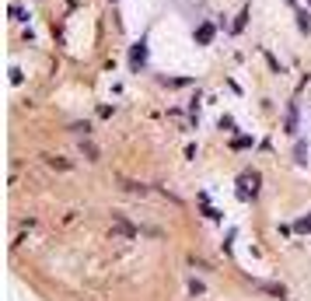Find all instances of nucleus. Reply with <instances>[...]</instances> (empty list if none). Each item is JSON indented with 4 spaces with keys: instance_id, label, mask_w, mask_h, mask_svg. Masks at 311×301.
<instances>
[{
    "instance_id": "nucleus-1",
    "label": "nucleus",
    "mask_w": 311,
    "mask_h": 301,
    "mask_svg": "<svg viewBox=\"0 0 311 301\" xmlns=\"http://www.w3.org/2000/svg\"><path fill=\"white\" fill-rule=\"evenodd\" d=\"M259 182H262L259 172H245V175L238 179V196H241V200H252L255 193H259Z\"/></svg>"
},
{
    "instance_id": "nucleus-2",
    "label": "nucleus",
    "mask_w": 311,
    "mask_h": 301,
    "mask_svg": "<svg viewBox=\"0 0 311 301\" xmlns=\"http://www.w3.org/2000/svg\"><path fill=\"white\" fill-rule=\"evenodd\" d=\"M143 67H147V39H136L133 46H130V70L140 74Z\"/></svg>"
},
{
    "instance_id": "nucleus-3",
    "label": "nucleus",
    "mask_w": 311,
    "mask_h": 301,
    "mask_svg": "<svg viewBox=\"0 0 311 301\" xmlns=\"http://www.w3.org/2000/svg\"><path fill=\"white\" fill-rule=\"evenodd\" d=\"M214 35H217V25H214V21H199V25L193 28V42H196V46H210Z\"/></svg>"
},
{
    "instance_id": "nucleus-4",
    "label": "nucleus",
    "mask_w": 311,
    "mask_h": 301,
    "mask_svg": "<svg viewBox=\"0 0 311 301\" xmlns=\"http://www.w3.org/2000/svg\"><path fill=\"white\" fill-rule=\"evenodd\" d=\"M294 18H297V32L308 35L311 32V7H294Z\"/></svg>"
},
{
    "instance_id": "nucleus-5",
    "label": "nucleus",
    "mask_w": 311,
    "mask_h": 301,
    "mask_svg": "<svg viewBox=\"0 0 311 301\" xmlns=\"http://www.w3.org/2000/svg\"><path fill=\"white\" fill-rule=\"evenodd\" d=\"M297 119H301V112H297V105H287V119H283V133H291V137H297Z\"/></svg>"
},
{
    "instance_id": "nucleus-6",
    "label": "nucleus",
    "mask_w": 311,
    "mask_h": 301,
    "mask_svg": "<svg viewBox=\"0 0 311 301\" xmlns=\"http://www.w3.org/2000/svg\"><path fill=\"white\" fill-rule=\"evenodd\" d=\"M248 18H252V11H248V7H241V11H238V18H234V25H231V35H241V32H245V25H248Z\"/></svg>"
},
{
    "instance_id": "nucleus-7",
    "label": "nucleus",
    "mask_w": 311,
    "mask_h": 301,
    "mask_svg": "<svg viewBox=\"0 0 311 301\" xmlns=\"http://www.w3.org/2000/svg\"><path fill=\"white\" fill-rule=\"evenodd\" d=\"M294 161H297V165H304V161H308V144H304V141L294 144Z\"/></svg>"
},
{
    "instance_id": "nucleus-8",
    "label": "nucleus",
    "mask_w": 311,
    "mask_h": 301,
    "mask_svg": "<svg viewBox=\"0 0 311 301\" xmlns=\"http://www.w3.org/2000/svg\"><path fill=\"white\" fill-rule=\"evenodd\" d=\"M11 18H14V21H28V11L18 7V4H11Z\"/></svg>"
},
{
    "instance_id": "nucleus-9",
    "label": "nucleus",
    "mask_w": 311,
    "mask_h": 301,
    "mask_svg": "<svg viewBox=\"0 0 311 301\" xmlns=\"http://www.w3.org/2000/svg\"><path fill=\"white\" fill-rule=\"evenodd\" d=\"M231 147H234V151H245V147H252V137H234Z\"/></svg>"
},
{
    "instance_id": "nucleus-10",
    "label": "nucleus",
    "mask_w": 311,
    "mask_h": 301,
    "mask_svg": "<svg viewBox=\"0 0 311 301\" xmlns=\"http://www.w3.org/2000/svg\"><path fill=\"white\" fill-rule=\"evenodd\" d=\"M297 231H301V235H311V214H308V217H301V221H297Z\"/></svg>"
},
{
    "instance_id": "nucleus-11",
    "label": "nucleus",
    "mask_w": 311,
    "mask_h": 301,
    "mask_svg": "<svg viewBox=\"0 0 311 301\" xmlns=\"http://www.w3.org/2000/svg\"><path fill=\"white\" fill-rule=\"evenodd\" d=\"M220 130H224V133H234V119L231 116H220Z\"/></svg>"
},
{
    "instance_id": "nucleus-12",
    "label": "nucleus",
    "mask_w": 311,
    "mask_h": 301,
    "mask_svg": "<svg viewBox=\"0 0 311 301\" xmlns=\"http://www.w3.org/2000/svg\"><path fill=\"white\" fill-rule=\"evenodd\" d=\"M287 4H291V7H297V0H287Z\"/></svg>"
},
{
    "instance_id": "nucleus-13",
    "label": "nucleus",
    "mask_w": 311,
    "mask_h": 301,
    "mask_svg": "<svg viewBox=\"0 0 311 301\" xmlns=\"http://www.w3.org/2000/svg\"><path fill=\"white\" fill-rule=\"evenodd\" d=\"M308 7H311V0H308Z\"/></svg>"
},
{
    "instance_id": "nucleus-14",
    "label": "nucleus",
    "mask_w": 311,
    "mask_h": 301,
    "mask_svg": "<svg viewBox=\"0 0 311 301\" xmlns=\"http://www.w3.org/2000/svg\"><path fill=\"white\" fill-rule=\"evenodd\" d=\"M112 4H116V0H112Z\"/></svg>"
}]
</instances>
